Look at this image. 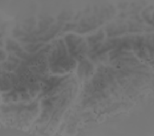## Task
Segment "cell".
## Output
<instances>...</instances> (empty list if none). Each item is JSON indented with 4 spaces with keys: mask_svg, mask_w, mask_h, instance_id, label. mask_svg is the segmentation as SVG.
<instances>
[{
    "mask_svg": "<svg viewBox=\"0 0 154 136\" xmlns=\"http://www.w3.org/2000/svg\"><path fill=\"white\" fill-rule=\"evenodd\" d=\"M120 39H109L103 45L100 44L97 51H95V54L97 56H100L104 54L108 51L115 48L116 45L120 42Z\"/></svg>",
    "mask_w": 154,
    "mask_h": 136,
    "instance_id": "obj_1",
    "label": "cell"
},
{
    "mask_svg": "<svg viewBox=\"0 0 154 136\" xmlns=\"http://www.w3.org/2000/svg\"><path fill=\"white\" fill-rule=\"evenodd\" d=\"M66 45L70 53L75 50L79 45L82 42V38L73 34L68 35L65 38Z\"/></svg>",
    "mask_w": 154,
    "mask_h": 136,
    "instance_id": "obj_2",
    "label": "cell"
},
{
    "mask_svg": "<svg viewBox=\"0 0 154 136\" xmlns=\"http://www.w3.org/2000/svg\"><path fill=\"white\" fill-rule=\"evenodd\" d=\"M92 70V65L87 60H82L79 65L78 74L82 78L88 77L91 73Z\"/></svg>",
    "mask_w": 154,
    "mask_h": 136,
    "instance_id": "obj_3",
    "label": "cell"
},
{
    "mask_svg": "<svg viewBox=\"0 0 154 136\" xmlns=\"http://www.w3.org/2000/svg\"><path fill=\"white\" fill-rule=\"evenodd\" d=\"M126 27L124 25L116 26V25L111 24L107 26V31L108 36L109 37L114 36H118L121 34H123L125 32Z\"/></svg>",
    "mask_w": 154,
    "mask_h": 136,
    "instance_id": "obj_4",
    "label": "cell"
},
{
    "mask_svg": "<svg viewBox=\"0 0 154 136\" xmlns=\"http://www.w3.org/2000/svg\"><path fill=\"white\" fill-rule=\"evenodd\" d=\"M87 47L86 43H81L75 50L70 53L71 55V56L77 60H82V58L84 57L85 54L87 51Z\"/></svg>",
    "mask_w": 154,
    "mask_h": 136,
    "instance_id": "obj_5",
    "label": "cell"
},
{
    "mask_svg": "<svg viewBox=\"0 0 154 136\" xmlns=\"http://www.w3.org/2000/svg\"><path fill=\"white\" fill-rule=\"evenodd\" d=\"M104 37L105 34L102 30L99 31V32H97L95 35L89 37L88 38V41L90 46L93 48L95 45H99L100 43V41L104 39Z\"/></svg>",
    "mask_w": 154,
    "mask_h": 136,
    "instance_id": "obj_6",
    "label": "cell"
},
{
    "mask_svg": "<svg viewBox=\"0 0 154 136\" xmlns=\"http://www.w3.org/2000/svg\"><path fill=\"white\" fill-rule=\"evenodd\" d=\"M56 49L57 51L58 58L55 61L61 60V59L66 57V46H65V43L62 40H59L58 41H56Z\"/></svg>",
    "mask_w": 154,
    "mask_h": 136,
    "instance_id": "obj_7",
    "label": "cell"
},
{
    "mask_svg": "<svg viewBox=\"0 0 154 136\" xmlns=\"http://www.w3.org/2000/svg\"><path fill=\"white\" fill-rule=\"evenodd\" d=\"M61 26H62V24L61 23H58L54 25L50 29L49 31H48V32L45 34L44 36L39 38V40H42V41H48V40L50 39L53 37L55 36V35L57 32L58 31H59Z\"/></svg>",
    "mask_w": 154,
    "mask_h": 136,
    "instance_id": "obj_8",
    "label": "cell"
},
{
    "mask_svg": "<svg viewBox=\"0 0 154 136\" xmlns=\"http://www.w3.org/2000/svg\"><path fill=\"white\" fill-rule=\"evenodd\" d=\"M6 50L13 52H22V48L15 41L8 39L6 41Z\"/></svg>",
    "mask_w": 154,
    "mask_h": 136,
    "instance_id": "obj_9",
    "label": "cell"
},
{
    "mask_svg": "<svg viewBox=\"0 0 154 136\" xmlns=\"http://www.w3.org/2000/svg\"><path fill=\"white\" fill-rule=\"evenodd\" d=\"M11 87V84L9 79L6 76H3V78L1 79V88L2 91H7L10 89Z\"/></svg>",
    "mask_w": 154,
    "mask_h": 136,
    "instance_id": "obj_10",
    "label": "cell"
},
{
    "mask_svg": "<svg viewBox=\"0 0 154 136\" xmlns=\"http://www.w3.org/2000/svg\"><path fill=\"white\" fill-rule=\"evenodd\" d=\"M43 45L42 43H32L29 44L24 47L25 50L30 53H34L38 50V49Z\"/></svg>",
    "mask_w": 154,
    "mask_h": 136,
    "instance_id": "obj_11",
    "label": "cell"
},
{
    "mask_svg": "<svg viewBox=\"0 0 154 136\" xmlns=\"http://www.w3.org/2000/svg\"><path fill=\"white\" fill-rule=\"evenodd\" d=\"M13 35L14 37L21 38L20 39H21L22 38L24 37L25 36H26L27 34L21 29H14L13 31Z\"/></svg>",
    "mask_w": 154,
    "mask_h": 136,
    "instance_id": "obj_12",
    "label": "cell"
},
{
    "mask_svg": "<svg viewBox=\"0 0 154 136\" xmlns=\"http://www.w3.org/2000/svg\"><path fill=\"white\" fill-rule=\"evenodd\" d=\"M3 66L4 68L6 70L12 71L16 68L17 65L16 63H5L3 64Z\"/></svg>",
    "mask_w": 154,
    "mask_h": 136,
    "instance_id": "obj_13",
    "label": "cell"
},
{
    "mask_svg": "<svg viewBox=\"0 0 154 136\" xmlns=\"http://www.w3.org/2000/svg\"><path fill=\"white\" fill-rule=\"evenodd\" d=\"M77 26L76 24H67L65 26V28L63 29V32H67V31L72 30L74 29H75Z\"/></svg>",
    "mask_w": 154,
    "mask_h": 136,
    "instance_id": "obj_14",
    "label": "cell"
},
{
    "mask_svg": "<svg viewBox=\"0 0 154 136\" xmlns=\"http://www.w3.org/2000/svg\"><path fill=\"white\" fill-rule=\"evenodd\" d=\"M14 91L17 92H22L24 93L26 92V89L25 87H24V86H18L15 87L14 88Z\"/></svg>",
    "mask_w": 154,
    "mask_h": 136,
    "instance_id": "obj_15",
    "label": "cell"
},
{
    "mask_svg": "<svg viewBox=\"0 0 154 136\" xmlns=\"http://www.w3.org/2000/svg\"><path fill=\"white\" fill-rule=\"evenodd\" d=\"M9 60L10 61H13L16 64H17L18 63H20V60L19 59H17L16 58L13 57V56H10L9 57Z\"/></svg>",
    "mask_w": 154,
    "mask_h": 136,
    "instance_id": "obj_16",
    "label": "cell"
},
{
    "mask_svg": "<svg viewBox=\"0 0 154 136\" xmlns=\"http://www.w3.org/2000/svg\"><path fill=\"white\" fill-rule=\"evenodd\" d=\"M6 57V54L4 51L1 50V60H3Z\"/></svg>",
    "mask_w": 154,
    "mask_h": 136,
    "instance_id": "obj_17",
    "label": "cell"
}]
</instances>
